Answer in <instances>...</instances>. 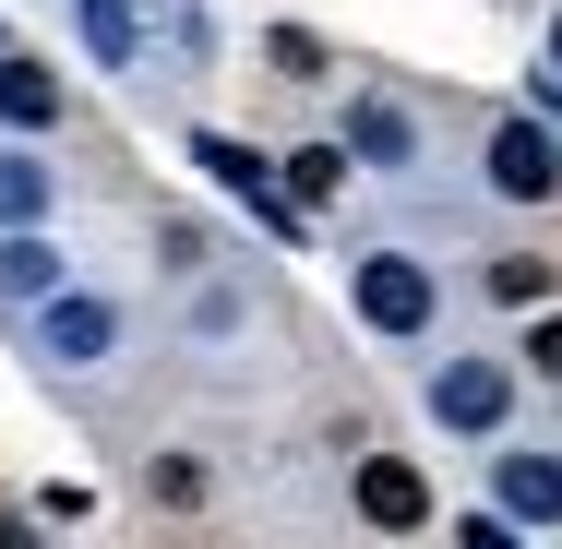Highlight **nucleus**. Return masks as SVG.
Wrapping results in <instances>:
<instances>
[{
	"instance_id": "1",
	"label": "nucleus",
	"mask_w": 562,
	"mask_h": 549,
	"mask_svg": "<svg viewBox=\"0 0 562 549\" xmlns=\"http://www.w3.org/2000/svg\"><path fill=\"white\" fill-rule=\"evenodd\" d=\"M491 192H503V204H551L562 192V144L539 119H503V131H491Z\"/></svg>"
},
{
	"instance_id": "2",
	"label": "nucleus",
	"mask_w": 562,
	"mask_h": 549,
	"mask_svg": "<svg viewBox=\"0 0 562 549\" xmlns=\"http://www.w3.org/2000/svg\"><path fill=\"white\" fill-rule=\"evenodd\" d=\"M359 323L419 334V323H431V275H419L407 251H371V263H359Z\"/></svg>"
},
{
	"instance_id": "3",
	"label": "nucleus",
	"mask_w": 562,
	"mask_h": 549,
	"mask_svg": "<svg viewBox=\"0 0 562 549\" xmlns=\"http://www.w3.org/2000/svg\"><path fill=\"white\" fill-rule=\"evenodd\" d=\"M359 514H371V526H431V478L395 466V454H371V466H359Z\"/></svg>"
},
{
	"instance_id": "4",
	"label": "nucleus",
	"mask_w": 562,
	"mask_h": 549,
	"mask_svg": "<svg viewBox=\"0 0 562 549\" xmlns=\"http://www.w3.org/2000/svg\"><path fill=\"white\" fill-rule=\"evenodd\" d=\"M204 168H216V180H227V192H239V204H251L263 227H300V204H288L276 180H263V156H251V144H227V131H204Z\"/></svg>"
},
{
	"instance_id": "5",
	"label": "nucleus",
	"mask_w": 562,
	"mask_h": 549,
	"mask_svg": "<svg viewBox=\"0 0 562 549\" xmlns=\"http://www.w3.org/2000/svg\"><path fill=\"white\" fill-rule=\"evenodd\" d=\"M431 419H443V431H491V419H503V370H491V358L443 370V382H431Z\"/></svg>"
},
{
	"instance_id": "6",
	"label": "nucleus",
	"mask_w": 562,
	"mask_h": 549,
	"mask_svg": "<svg viewBox=\"0 0 562 549\" xmlns=\"http://www.w3.org/2000/svg\"><path fill=\"white\" fill-rule=\"evenodd\" d=\"M0 119H12V131H48V119H60V84H48L36 60H0Z\"/></svg>"
},
{
	"instance_id": "7",
	"label": "nucleus",
	"mask_w": 562,
	"mask_h": 549,
	"mask_svg": "<svg viewBox=\"0 0 562 549\" xmlns=\"http://www.w3.org/2000/svg\"><path fill=\"white\" fill-rule=\"evenodd\" d=\"M503 502L551 526V514H562V466H551V454H503Z\"/></svg>"
},
{
	"instance_id": "8",
	"label": "nucleus",
	"mask_w": 562,
	"mask_h": 549,
	"mask_svg": "<svg viewBox=\"0 0 562 549\" xmlns=\"http://www.w3.org/2000/svg\"><path fill=\"white\" fill-rule=\"evenodd\" d=\"M0 287H12V299H48V287H60V251H48V239H12V251H0Z\"/></svg>"
},
{
	"instance_id": "9",
	"label": "nucleus",
	"mask_w": 562,
	"mask_h": 549,
	"mask_svg": "<svg viewBox=\"0 0 562 549\" xmlns=\"http://www.w3.org/2000/svg\"><path fill=\"white\" fill-rule=\"evenodd\" d=\"M336 180H347V144H300L288 156V192L300 204H336Z\"/></svg>"
},
{
	"instance_id": "10",
	"label": "nucleus",
	"mask_w": 562,
	"mask_h": 549,
	"mask_svg": "<svg viewBox=\"0 0 562 549\" xmlns=\"http://www.w3.org/2000/svg\"><path fill=\"white\" fill-rule=\"evenodd\" d=\"M48 346H60V358H97V346H109V311H97V299H60V311H48Z\"/></svg>"
},
{
	"instance_id": "11",
	"label": "nucleus",
	"mask_w": 562,
	"mask_h": 549,
	"mask_svg": "<svg viewBox=\"0 0 562 549\" xmlns=\"http://www.w3.org/2000/svg\"><path fill=\"white\" fill-rule=\"evenodd\" d=\"M491 299H515V311L551 299V263H539V251H503V263H491Z\"/></svg>"
},
{
	"instance_id": "12",
	"label": "nucleus",
	"mask_w": 562,
	"mask_h": 549,
	"mask_svg": "<svg viewBox=\"0 0 562 549\" xmlns=\"http://www.w3.org/2000/svg\"><path fill=\"white\" fill-rule=\"evenodd\" d=\"M407 144H419V131H407V108H359V156H383V168H395Z\"/></svg>"
},
{
	"instance_id": "13",
	"label": "nucleus",
	"mask_w": 562,
	"mask_h": 549,
	"mask_svg": "<svg viewBox=\"0 0 562 549\" xmlns=\"http://www.w3.org/2000/svg\"><path fill=\"white\" fill-rule=\"evenodd\" d=\"M36 204H48V180L12 156V168H0V216H12V227H36Z\"/></svg>"
},
{
	"instance_id": "14",
	"label": "nucleus",
	"mask_w": 562,
	"mask_h": 549,
	"mask_svg": "<svg viewBox=\"0 0 562 549\" xmlns=\"http://www.w3.org/2000/svg\"><path fill=\"white\" fill-rule=\"evenodd\" d=\"M85 36H97L109 60H132V12H120V0H85Z\"/></svg>"
},
{
	"instance_id": "15",
	"label": "nucleus",
	"mask_w": 562,
	"mask_h": 549,
	"mask_svg": "<svg viewBox=\"0 0 562 549\" xmlns=\"http://www.w3.org/2000/svg\"><path fill=\"white\" fill-rule=\"evenodd\" d=\"M527 358H539V370H562V323H539V334H527Z\"/></svg>"
},
{
	"instance_id": "16",
	"label": "nucleus",
	"mask_w": 562,
	"mask_h": 549,
	"mask_svg": "<svg viewBox=\"0 0 562 549\" xmlns=\"http://www.w3.org/2000/svg\"><path fill=\"white\" fill-rule=\"evenodd\" d=\"M551 60H562V36H551Z\"/></svg>"
}]
</instances>
